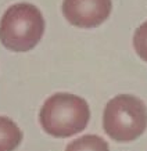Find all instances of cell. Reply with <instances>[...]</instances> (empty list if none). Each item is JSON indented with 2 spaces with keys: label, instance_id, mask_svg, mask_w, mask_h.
I'll return each mask as SVG.
<instances>
[{
  "label": "cell",
  "instance_id": "4",
  "mask_svg": "<svg viewBox=\"0 0 147 151\" xmlns=\"http://www.w3.org/2000/svg\"><path fill=\"white\" fill-rule=\"evenodd\" d=\"M111 0H64L63 14L69 24L78 28H96L111 14Z\"/></svg>",
  "mask_w": 147,
  "mask_h": 151
},
{
  "label": "cell",
  "instance_id": "3",
  "mask_svg": "<svg viewBox=\"0 0 147 151\" xmlns=\"http://www.w3.org/2000/svg\"><path fill=\"white\" fill-rule=\"evenodd\" d=\"M103 128L115 142H133L147 128L146 104L132 94L111 99L103 112Z\"/></svg>",
  "mask_w": 147,
  "mask_h": 151
},
{
  "label": "cell",
  "instance_id": "5",
  "mask_svg": "<svg viewBox=\"0 0 147 151\" xmlns=\"http://www.w3.org/2000/svg\"><path fill=\"white\" fill-rule=\"evenodd\" d=\"M22 142L18 125L7 116H0V151H14Z\"/></svg>",
  "mask_w": 147,
  "mask_h": 151
},
{
  "label": "cell",
  "instance_id": "6",
  "mask_svg": "<svg viewBox=\"0 0 147 151\" xmlns=\"http://www.w3.org/2000/svg\"><path fill=\"white\" fill-rule=\"evenodd\" d=\"M65 151H110L104 139L96 134H85L82 137L71 142Z\"/></svg>",
  "mask_w": 147,
  "mask_h": 151
},
{
  "label": "cell",
  "instance_id": "7",
  "mask_svg": "<svg viewBox=\"0 0 147 151\" xmlns=\"http://www.w3.org/2000/svg\"><path fill=\"white\" fill-rule=\"evenodd\" d=\"M133 47L139 57L147 63V21L136 29L133 36Z\"/></svg>",
  "mask_w": 147,
  "mask_h": 151
},
{
  "label": "cell",
  "instance_id": "2",
  "mask_svg": "<svg viewBox=\"0 0 147 151\" xmlns=\"http://www.w3.org/2000/svg\"><path fill=\"white\" fill-rule=\"evenodd\" d=\"M45 33L40 10L31 3H17L7 9L0 21V42L11 51H29Z\"/></svg>",
  "mask_w": 147,
  "mask_h": 151
},
{
  "label": "cell",
  "instance_id": "1",
  "mask_svg": "<svg viewBox=\"0 0 147 151\" xmlns=\"http://www.w3.org/2000/svg\"><path fill=\"white\" fill-rule=\"evenodd\" d=\"M89 119L87 103L71 93H55L49 97L39 114L43 130L53 137H69L82 132Z\"/></svg>",
  "mask_w": 147,
  "mask_h": 151
}]
</instances>
